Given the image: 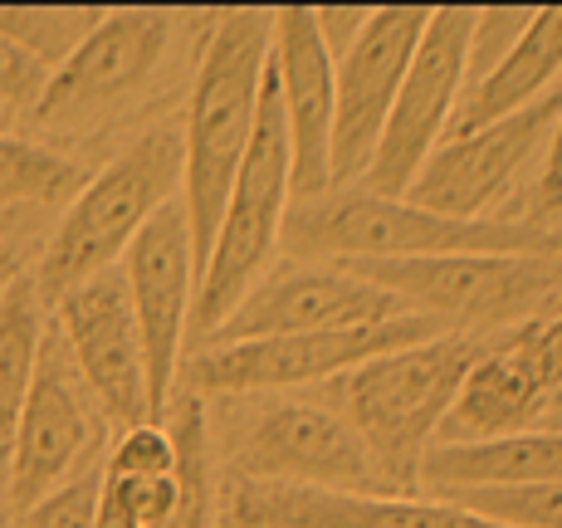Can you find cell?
Segmentation results:
<instances>
[{
    "mask_svg": "<svg viewBox=\"0 0 562 528\" xmlns=\"http://www.w3.org/2000/svg\"><path fill=\"white\" fill-rule=\"evenodd\" d=\"M274 10H231L211 25L181 117V211L191 225V250L201 260L231 201L235 171L245 161L269 69Z\"/></svg>",
    "mask_w": 562,
    "mask_h": 528,
    "instance_id": "1",
    "label": "cell"
},
{
    "mask_svg": "<svg viewBox=\"0 0 562 528\" xmlns=\"http://www.w3.org/2000/svg\"><path fill=\"white\" fill-rule=\"evenodd\" d=\"M284 240L299 260H436V255H543L562 260V231L528 221H456L386 201L362 187L299 201L284 215Z\"/></svg>",
    "mask_w": 562,
    "mask_h": 528,
    "instance_id": "2",
    "label": "cell"
},
{
    "mask_svg": "<svg viewBox=\"0 0 562 528\" xmlns=\"http://www.w3.org/2000/svg\"><path fill=\"white\" fill-rule=\"evenodd\" d=\"M181 196V127L157 123L137 133L108 167H99L79 187V196L64 206L59 225L45 240V255L35 260L40 299L54 308L83 279L117 269L127 245L137 240L153 215L167 201Z\"/></svg>",
    "mask_w": 562,
    "mask_h": 528,
    "instance_id": "3",
    "label": "cell"
},
{
    "mask_svg": "<svg viewBox=\"0 0 562 528\" xmlns=\"http://www.w3.org/2000/svg\"><path fill=\"white\" fill-rule=\"evenodd\" d=\"M470 362L474 342L464 333H440V338L382 352L333 382L338 416L376 460L392 494H411L420 484V460L436 446V430L446 422Z\"/></svg>",
    "mask_w": 562,
    "mask_h": 528,
    "instance_id": "4",
    "label": "cell"
},
{
    "mask_svg": "<svg viewBox=\"0 0 562 528\" xmlns=\"http://www.w3.org/2000/svg\"><path fill=\"white\" fill-rule=\"evenodd\" d=\"M289 196H294V181H289V137H284V113H279L274 64H269L265 89H259L250 147H245L231 201H225V215L215 225V240L196 274V308H191V338L196 342L211 338L245 304V294L265 279L279 240H284Z\"/></svg>",
    "mask_w": 562,
    "mask_h": 528,
    "instance_id": "5",
    "label": "cell"
},
{
    "mask_svg": "<svg viewBox=\"0 0 562 528\" xmlns=\"http://www.w3.org/2000/svg\"><path fill=\"white\" fill-rule=\"evenodd\" d=\"M342 269L446 328H518L562 304V260H543V255L352 260Z\"/></svg>",
    "mask_w": 562,
    "mask_h": 528,
    "instance_id": "6",
    "label": "cell"
},
{
    "mask_svg": "<svg viewBox=\"0 0 562 528\" xmlns=\"http://www.w3.org/2000/svg\"><path fill=\"white\" fill-rule=\"evenodd\" d=\"M450 333L446 323L426 314H402L382 323L338 333H289V338H250V342H205L196 358L181 362L191 392H284V386L338 382L342 372L382 358V352L411 348Z\"/></svg>",
    "mask_w": 562,
    "mask_h": 528,
    "instance_id": "7",
    "label": "cell"
},
{
    "mask_svg": "<svg viewBox=\"0 0 562 528\" xmlns=\"http://www.w3.org/2000/svg\"><path fill=\"white\" fill-rule=\"evenodd\" d=\"M470 5H436L426 20L411 69L396 89V103L386 113V127L376 137V153L367 177L358 181L362 191L386 201H402L411 191V181L420 177L426 157L440 147L450 117L460 108L464 93V49H470Z\"/></svg>",
    "mask_w": 562,
    "mask_h": 528,
    "instance_id": "8",
    "label": "cell"
},
{
    "mask_svg": "<svg viewBox=\"0 0 562 528\" xmlns=\"http://www.w3.org/2000/svg\"><path fill=\"white\" fill-rule=\"evenodd\" d=\"M426 5H372L362 35L333 59V191L358 187L372 167L376 137L411 69V54L426 35Z\"/></svg>",
    "mask_w": 562,
    "mask_h": 528,
    "instance_id": "9",
    "label": "cell"
},
{
    "mask_svg": "<svg viewBox=\"0 0 562 528\" xmlns=\"http://www.w3.org/2000/svg\"><path fill=\"white\" fill-rule=\"evenodd\" d=\"M123 284L127 304L143 338V368H147V402L153 422L171 406L181 362H187L191 338V308H196V250H191V225L181 211V196L167 201L153 221L137 231V240L123 255Z\"/></svg>",
    "mask_w": 562,
    "mask_h": 528,
    "instance_id": "10",
    "label": "cell"
},
{
    "mask_svg": "<svg viewBox=\"0 0 562 528\" xmlns=\"http://www.w3.org/2000/svg\"><path fill=\"white\" fill-rule=\"evenodd\" d=\"M99 422H103L99 406H93L89 386H83V377L64 352L49 318L35 382H30L25 412L15 422V440H10V460H5L10 509L25 514L35 499H45L49 490H59L64 480L79 475L83 456L99 446Z\"/></svg>",
    "mask_w": 562,
    "mask_h": 528,
    "instance_id": "11",
    "label": "cell"
},
{
    "mask_svg": "<svg viewBox=\"0 0 562 528\" xmlns=\"http://www.w3.org/2000/svg\"><path fill=\"white\" fill-rule=\"evenodd\" d=\"M49 318L103 422L117 430L153 422L143 338H137L133 304H127L123 269H103V274L83 279L49 308Z\"/></svg>",
    "mask_w": 562,
    "mask_h": 528,
    "instance_id": "12",
    "label": "cell"
},
{
    "mask_svg": "<svg viewBox=\"0 0 562 528\" xmlns=\"http://www.w3.org/2000/svg\"><path fill=\"white\" fill-rule=\"evenodd\" d=\"M558 113H562V89L543 93L538 103L518 108V113L499 117L490 127L446 137L426 157V167H420V177L411 181L402 201L436 215H456V221H490L484 211L509 196L524 161L543 147V137H553Z\"/></svg>",
    "mask_w": 562,
    "mask_h": 528,
    "instance_id": "13",
    "label": "cell"
},
{
    "mask_svg": "<svg viewBox=\"0 0 562 528\" xmlns=\"http://www.w3.org/2000/svg\"><path fill=\"white\" fill-rule=\"evenodd\" d=\"M167 45H171L167 10H103V20L89 30V40L59 69H49L45 93H40V103L30 113L45 127L89 123V117L133 99L157 74Z\"/></svg>",
    "mask_w": 562,
    "mask_h": 528,
    "instance_id": "14",
    "label": "cell"
},
{
    "mask_svg": "<svg viewBox=\"0 0 562 528\" xmlns=\"http://www.w3.org/2000/svg\"><path fill=\"white\" fill-rule=\"evenodd\" d=\"M245 475L259 484H299L328 494H392L367 446L333 406L284 402L250 426L240 446Z\"/></svg>",
    "mask_w": 562,
    "mask_h": 528,
    "instance_id": "15",
    "label": "cell"
},
{
    "mask_svg": "<svg viewBox=\"0 0 562 528\" xmlns=\"http://www.w3.org/2000/svg\"><path fill=\"white\" fill-rule=\"evenodd\" d=\"M411 314L386 289L348 274L342 265H308L269 274L245 294L221 328L205 342H250V338H289V333H338L362 323Z\"/></svg>",
    "mask_w": 562,
    "mask_h": 528,
    "instance_id": "16",
    "label": "cell"
},
{
    "mask_svg": "<svg viewBox=\"0 0 562 528\" xmlns=\"http://www.w3.org/2000/svg\"><path fill=\"white\" fill-rule=\"evenodd\" d=\"M269 64H274L279 113L289 137V181L294 196L313 201L328 196V147H333V54L323 49V35L313 25L308 5L274 10L269 35Z\"/></svg>",
    "mask_w": 562,
    "mask_h": 528,
    "instance_id": "17",
    "label": "cell"
},
{
    "mask_svg": "<svg viewBox=\"0 0 562 528\" xmlns=\"http://www.w3.org/2000/svg\"><path fill=\"white\" fill-rule=\"evenodd\" d=\"M235 519L245 528H499L446 499L416 494H328L299 484L245 480L235 490Z\"/></svg>",
    "mask_w": 562,
    "mask_h": 528,
    "instance_id": "18",
    "label": "cell"
},
{
    "mask_svg": "<svg viewBox=\"0 0 562 528\" xmlns=\"http://www.w3.org/2000/svg\"><path fill=\"white\" fill-rule=\"evenodd\" d=\"M558 79H562V5H548L533 10L528 30L499 59V69L484 74L474 89L460 93V108L450 117L446 137H464L474 127H490L499 117L518 113V108L538 103L543 93H553Z\"/></svg>",
    "mask_w": 562,
    "mask_h": 528,
    "instance_id": "19",
    "label": "cell"
},
{
    "mask_svg": "<svg viewBox=\"0 0 562 528\" xmlns=\"http://www.w3.org/2000/svg\"><path fill=\"white\" fill-rule=\"evenodd\" d=\"M548 480H562V430H514L474 446H430L420 460V484L430 494L524 490Z\"/></svg>",
    "mask_w": 562,
    "mask_h": 528,
    "instance_id": "20",
    "label": "cell"
},
{
    "mask_svg": "<svg viewBox=\"0 0 562 528\" xmlns=\"http://www.w3.org/2000/svg\"><path fill=\"white\" fill-rule=\"evenodd\" d=\"M543 396L533 392L524 372L499 348L474 352L456 402L436 430V446H474V440H499L514 430H533V416L543 412Z\"/></svg>",
    "mask_w": 562,
    "mask_h": 528,
    "instance_id": "21",
    "label": "cell"
},
{
    "mask_svg": "<svg viewBox=\"0 0 562 528\" xmlns=\"http://www.w3.org/2000/svg\"><path fill=\"white\" fill-rule=\"evenodd\" d=\"M49 333V304L40 299V284L30 269H20L0 294V490H5V460L15 422L25 412L30 382L40 368V348Z\"/></svg>",
    "mask_w": 562,
    "mask_h": 528,
    "instance_id": "22",
    "label": "cell"
},
{
    "mask_svg": "<svg viewBox=\"0 0 562 528\" xmlns=\"http://www.w3.org/2000/svg\"><path fill=\"white\" fill-rule=\"evenodd\" d=\"M167 436L177 450V509L157 528H211V436H205V406L196 392H187L177 406H167Z\"/></svg>",
    "mask_w": 562,
    "mask_h": 528,
    "instance_id": "23",
    "label": "cell"
},
{
    "mask_svg": "<svg viewBox=\"0 0 562 528\" xmlns=\"http://www.w3.org/2000/svg\"><path fill=\"white\" fill-rule=\"evenodd\" d=\"M83 181L89 177L79 161L0 133V206H69Z\"/></svg>",
    "mask_w": 562,
    "mask_h": 528,
    "instance_id": "24",
    "label": "cell"
},
{
    "mask_svg": "<svg viewBox=\"0 0 562 528\" xmlns=\"http://www.w3.org/2000/svg\"><path fill=\"white\" fill-rule=\"evenodd\" d=\"M99 20L103 10L93 5H0V35L15 49H25L35 64L59 69Z\"/></svg>",
    "mask_w": 562,
    "mask_h": 528,
    "instance_id": "25",
    "label": "cell"
},
{
    "mask_svg": "<svg viewBox=\"0 0 562 528\" xmlns=\"http://www.w3.org/2000/svg\"><path fill=\"white\" fill-rule=\"evenodd\" d=\"M464 514L499 524V528H562V480L524 484V490H456L436 494Z\"/></svg>",
    "mask_w": 562,
    "mask_h": 528,
    "instance_id": "26",
    "label": "cell"
},
{
    "mask_svg": "<svg viewBox=\"0 0 562 528\" xmlns=\"http://www.w3.org/2000/svg\"><path fill=\"white\" fill-rule=\"evenodd\" d=\"M499 352L533 382V392L543 396V402H553L562 392V308L509 328L499 342Z\"/></svg>",
    "mask_w": 562,
    "mask_h": 528,
    "instance_id": "27",
    "label": "cell"
},
{
    "mask_svg": "<svg viewBox=\"0 0 562 528\" xmlns=\"http://www.w3.org/2000/svg\"><path fill=\"white\" fill-rule=\"evenodd\" d=\"M533 20V5H484L470 20V49H464V89L499 69V59L518 45V35Z\"/></svg>",
    "mask_w": 562,
    "mask_h": 528,
    "instance_id": "28",
    "label": "cell"
},
{
    "mask_svg": "<svg viewBox=\"0 0 562 528\" xmlns=\"http://www.w3.org/2000/svg\"><path fill=\"white\" fill-rule=\"evenodd\" d=\"M99 494H103V470H79L59 490H49L45 499L30 504L15 528H93V519H99Z\"/></svg>",
    "mask_w": 562,
    "mask_h": 528,
    "instance_id": "29",
    "label": "cell"
},
{
    "mask_svg": "<svg viewBox=\"0 0 562 528\" xmlns=\"http://www.w3.org/2000/svg\"><path fill=\"white\" fill-rule=\"evenodd\" d=\"M171 465H177V450H171L167 426L147 422V426L117 430V446L108 456L103 475L108 480H153V475H171Z\"/></svg>",
    "mask_w": 562,
    "mask_h": 528,
    "instance_id": "30",
    "label": "cell"
},
{
    "mask_svg": "<svg viewBox=\"0 0 562 528\" xmlns=\"http://www.w3.org/2000/svg\"><path fill=\"white\" fill-rule=\"evenodd\" d=\"M45 79H49L45 64H35L25 49H15L5 35H0V103H5L10 113L35 108L40 93H45Z\"/></svg>",
    "mask_w": 562,
    "mask_h": 528,
    "instance_id": "31",
    "label": "cell"
},
{
    "mask_svg": "<svg viewBox=\"0 0 562 528\" xmlns=\"http://www.w3.org/2000/svg\"><path fill=\"white\" fill-rule=\"evenodd\" d=\"M367 10L372 5H328V10H313V25H318V35H323V49L338 59L342 49L352 45V40L362 35V25H367Z\"/></svg>",
    "mask_w": 562,
    "mask_h": 528,
    "instance_id": "32",
    "label": "cell"
},
{
    "mask_svg": "<svg viewBox=\"0 0 562 528\" xmlns=\"http://www.w3.org/2000/svg\"><path fill=\"white\" fill-rule=\"evenodd\" d=\"M538 206L543 211H558L562 206V113L553 123V137H548V157H543V177H538Z\"/></svg>",
    "mask_w": 562,
    "mask_h": 528,
    "instance_id": "33",
    "label": "cell"
},
{
    "mask_svg": "<svg viewBox=\"0 0 562 528\" xmlns=\"http://www.w3.org/2000/svg\"><path fill=\"white\" fill-rule=\"evenodd\" d=\"M93 528H143V524H137L133 514H127L123 504H117L113 494L103 490V494H99V519H93Z\"/></svg>",
    "mask_w": 562,
    "mask_h": 528,
    "instance_id": "34",
    "label": "cell"
},
{
    "mask_svg": "<svg viewBox=\"0 0 562 528\" xmlns=\"http://www.w3.org/2000/svg\"><path fill=\"white\" fill-rule=\"evenodd\" d=\"M15 274H20L15 255H10V250H5V245H0V294H5V284H10V279H15Z\"/></svg>",
    "mask_w": 562,
    "mask_h": 528,
    "instance_id": "35",
    "label": "cell"
},
{
    "mask_svg": "<svg viewBox=\"0 0 562 528\" xmlns=\"http://www.w3.org/2000/svg\"><path fill=\"white\" fill-rule=\"evenodd\" d=\"M10 117H15V113H10V108L0 103V133H5V127H10Z\"/></svg>",
    "mask_w": 562,
    "mask_h": 528,
    "instance_id": "36",
    "label": "cell"
},
{
    "mask_svg": "<svg viewBox=\"0 0 562 528\" xmlns=\"http://www.w3.org/2000/svg\"><path fill=\"white\" fill-rule=\"evenodd\" d=\"M0 528H15V524H10V519H0Z\"/></svg>",
    "mask_w": 562,
    "mask_h": 528,
    "instance_id": "37",
    "label": "cell"
}]
</instances>
